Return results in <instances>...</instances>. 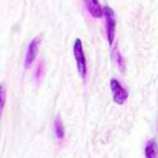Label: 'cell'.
Segmentation results:
<instances>
[{"label": "cell", "mask_w": 158, "mask_h": 158, "mask_svg": "<svg viewBox=\"0 0 158 158\" xmlns=\"http://www.w3.org/2000/svg\"><path fill=\"white\" fill-rule=\"evenodd\" d=\"M74 58H75L77 71H78L80 77L85 80L88 75V63H86V55L83 51V42L80 39H75V42H74Z\"/></svg>", "instance_id": "obj_1"}, {"label": "cell", "mask_w": 158, "mask_h": 158, "mask_svg": "<svg viewBox=\"0 0 158 158\" xmlns=\"http://www.w3.org/2000/svg\"><path fill=\"white\" fill-rule=\"evenodd\" d=\"M103 17H105V23H106V37H107V43L112 46L115 42V12L112 11V8L109 6H103Z\"/></svg>", "instance_id": "obj_2"}, {"label": "cell", "mask_w": 158, "mask_h": 158, "mask_svg": "<svg viewBox=\"0 0 158 158\" xmlns=\"http://www.w3.org/2000/svg\"><path fill=\"white\" fill-rule=\"evenodd\" d=\"M110 92H112V100L117 103V105H123L127 97H129V92L127 89L117 80V78H112L110 80Z\"/></svg>", "instance_id": "obj_3"}, {"label": "cell", "mask_w": 158, "mask_h": 158, "mask_svg": "<svg viewBox=\"0 0 158 158\" xmlns=\"http://www.w3.org/2000/svg\"><path fill=\"white\" fill-rule=\"evenodd\" d=\"M39 48H40V37H34L31 40V43L28 45V49H26V57H25V66L26 68H31L32 63L35 61L37 54H39Z\"/></svg>", "instance_id": "obj_4"}, {"label": "cell", "mask_w": 158, "mask_h": 158, "mask_svg": "<svg viewBox=\"0 0 158 158\" xmlns=\"http://www.w3.org/2000/svg\"><path fill=\"white\" fill-rule=\"evenodd\" d=\"M86 9L89 11V14L94 17V19H100L103 17V6L100 5L98 0H83Z\"/></svg>", "instance_id": "obj_5"}, {"label": "cell", "mask_w": 158, "mask_h": 158, "mask_svg": "<svg viewBox=\"0 0 158 158\" xmlns=\"http://www.w3.org/2000/svg\"><path fill=\"white\" fill-rule=\"evenodd\" d=\"M144 157L146 158H158V143L157 140L151 138L144 146Z\"/></svg>", "instance_id": "obj_6"}, {"label": "cell", "mask_w": 158, "mask_h": 158, "mask_svg": "<svg viewBox=\"0 0 158 158\" xmlns=\"http://www.w3.org/2000/svg\"><path fill=\"white\" fill-rule=\"evenodd\" d=\"M54 132H55V137L58 140L64 138V126H63V121H61L60 117H57L55 121H54Z\"/></svg>", "instance_id": "obj_7"}, {"label": "cell", "mask_w": 158, "mask_h": 158, "mask_svg": "<svg viewBox=\"0 0 158 158\" xmlns=\"http://www.w3.org/2000/svg\"><path fill=\"white\" fill-rule=\"evenodd\" d=\"M112 60L117 63L120 71H124V60H123V57H121V54H120L117 46H114V49H112Z\"/></svg>", "instance_id": "obj_8"}, {"label": "cell", "mask_w": 158, "mask_h": 158, "mask_svg": "<svg viewBox=\"0 0 158 158\" xmlns=\"http://www.w3.org/2000/svg\"><path fill=\"white\" fill-rule=\"evenodd\" d=\"M5 103H6V86H5V83H2L0 85V117H2Z\"/></svg>", "instance_id": "obj_9"}]
</instances>
